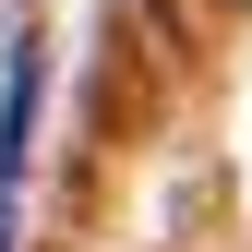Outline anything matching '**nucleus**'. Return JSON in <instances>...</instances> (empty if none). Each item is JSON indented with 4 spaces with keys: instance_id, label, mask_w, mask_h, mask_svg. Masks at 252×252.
<instances>
[{
    "instance_id": "nucleus-2",
    "label": "nucleus",
    "mask_w": 252,
    "mask_h": 252,
    "mask_svg": "<svg viewBox=\"0 0 252 252\" xmlns=\"http://www.w3.org/2000/svg\"><path fill=\"white\" fill-rule=\"evenodd\" d=\"M0 252H12V192H0Z\"/></svg>"
},
{
    "instance_id": "nucleus-1",
    "label": "nucleus",
    "mask_w": 252,
    "mask_h": 252,
    "mask_svg": "<svg viewBox=\"0 0 252 252\" xmlns=\"http://www.w3.org/2000/svg\"><path fill=\"white\" fill-rule=\"evenodd\" d=\"M36 84H48L36 36H12V72H0V168H24V144H36Z\"/></svg>"
}]
</instances>
